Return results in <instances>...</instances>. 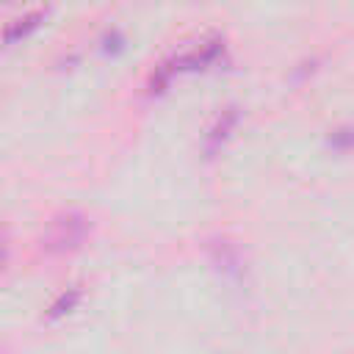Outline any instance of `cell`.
<instances>
[{
	"label": "cell",
	"mask_w": 354,
	"mask_h": 354,
	"mask_svg": "<svg viewBox=\"0 0 354 354\" xmlns=\"http://www.w3.org/2000/svg\"><path fill=\"white\" fill-rule=\"evenodd\" d=\"M224 58V41L221 39H210V41H202L199 47L183 53V55H174V66L177 72H202V69H210L216 66L218 61Z\"/></svg>",
	"instance_id": "cell-3"
},
{
	"label": "cell",
	"mask_w": 354,
	"mask_h": 354,
	"mask_svg": "<svg viewBox=\"0 0 354 354\" xmlns=\"http://www.w3.org/2000/svg\"><path fill=\"white\" fill-rule=\"evenodd\" d=\"M210 257L213 263L227 274V277H238L241 274V254L230 241H216L210 243Z\"/></svg>",
	"instance_id": "cell-5"
},
{
	"label": "cell",
	"mask_w": 354,
	"mask_h": 354,
	"mask_svg": "<svg viewBox=\"0 0 354 354\" xmlns=\"http://www.w3.org/2000/svg\"><path fill=\"white\" fill-rule=\"evenodd\" d=\"M88 232H91V224H88V218L83 213L64 210L44 230L41 246H44L47 254H72V252H77L86 243Z\"/></svg>",
	"instance_id": "cell-1"
},
{
	"label": "cell",
	"mask_w": 354,
	"mask_h": 354,
	"mask_svg": "<svg viewBox=\"0 0 354 354\" xmlns=\"http://www.w3.org/2000/svg\"><path fill=\"white\" fill-rule=\"evenodd\" d=\"M238 122H241V111L235 108V105H227L216 119H213V124L207 127V133H205V141H202V149H205V158H216L224 147H227V141L232 138V133H235V127H238Z\"/></svg>",
	"instance_id": "cell-2"
},
{
	"label": "cell",
	"mask_w": 354,
	"mask_h": 354,
	"mask_svg": "<svg viewBox=\"0 0 354 354\" xmlns=\"http://www.w3.org/2000/svg\"><path fill=\"white\" fill-rule=\"evenodd\" d=\"M80 299H83V290H80V288H66V290L50 304V310H47V321H58V318L69 315V313L80 304Z\"/></svg>",
	"instance_id": "cell-7"
},
{
	"label": "cell",
	"mask_w": 354,
	"mask_h": 354,
	"mask_svg": "<svg viewBox=\"0 0 354 354\" xmlns=\"http://www.w3.org/2000/svg\"><path fill=\"white\" fill-rule=\"evenodd\" d=\"M124 44H127V39H124L122 30H108V33L102 36V53H105V55H119V53L124 50Z\"/></svg>",
	"instance_id": "cell-9"
},
{
	"label": "cell",
	"mask_w": 354,
	"mask_h": 354,
	"mask_svg": "<svg viewBox=\"0 0 354 354\" xmlns=\"http://www.w3.org/2000/svg\"><path fill=\"white\" fill-rule=\"evenodd\" d=\"M174 75H180L177 66H174V61H171V58H169V61H160V64L149 72V77H147V94H149V97L166 94L169 86H171V80H174Z\"/></svg>",
	"instance_id": "cell-6"
},
{
	"label": "cell",
	"mask_w": 354,
	"mask_h": 354,
	"mask_svg": "<svg viewBox=\"0 0 354 354\" xmlns=\"http://www.w3.org/2000/svg\"><path fill=\"white\" fill-rule=\"evenodd\" d=\"M326 147L332 152H354V124H340V127L329 130Z\"/></svg>",
	"instance_id": "cell-8"
},
{
	"label": "cell",
	"mask_w": 354,
	"mask_h": 354,
	"mask_svg": "<svg viewBox=\"0 0 354 354\" xmlns=\"http://www.w3.org/2000/svg\"><path fill=\"white\" fill-rule=\"evenodd\" d=\"M44 19H47V11H44V8L30 11V14H25V17H17L14 22H8V25H6L3 41L11 47V44H17V41L28 39L33 30H39V28H41V22H44Z\"/></svg>",
	"instance_id": "cell-4"
}]
</instances>
